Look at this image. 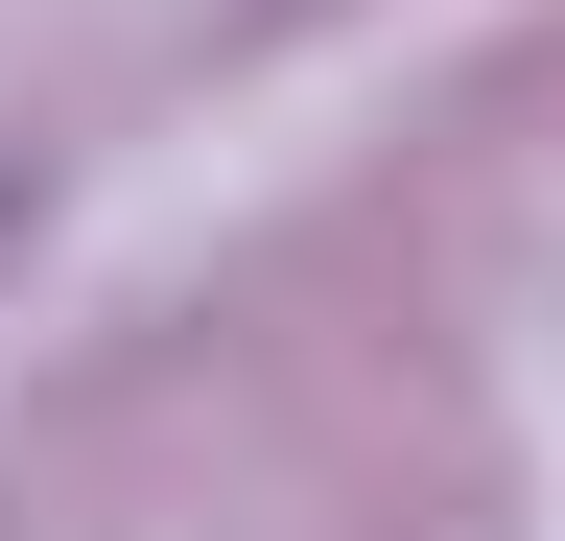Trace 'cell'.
<instances>
[{
  "mask_svg": "<svg viewBox=\"0 0 565 541\" xmlns=\"http://www.w3.org/2000/svg\"><path fill=\"white\" fill-rule=\"evenodd\" d=\"M0 236H24V188H0Z\"/></svg>",
  "mask_w": 565,
  "mask_h": 541,
  "instance_id": "1",
  "label": "cell"
}]
</instances>
